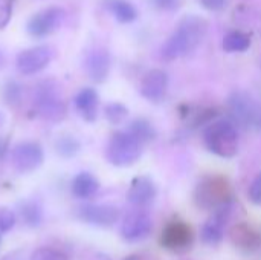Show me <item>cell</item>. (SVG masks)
<instances>
[{
  "label": "cell",
  "instance_id": "7",
  "mask_svg": "<svg viewBox=\"0 0 261 260\" xmlns=\"http://www.w3.org/2000/svg\"><path fill=\"white\" fill-rule=\"evenodd\" d=\"M44 161L43 147L35 141H23L18 143L11 153L12 167L18 173H32L35 172Z\"/></svg>",
  "mask_w": 261,
  "mask_h": 260
},
{
  "label": "cell",
  "instance_id": "8",
  "mask_svg": "<svg viewBox=\"0 0 261 260\" xmlns=\"http://www.w3.org/2000/svg\"><path fill=\"white\" fill-rule=\"evenodd\" d=\"M232 210H234V205L232 202H229L217 208L216 211H213V215L208 218V221L202 225V230H200V238L203 244L210 247H216L223 241L226 227L232 216Z\"/></svg>",
  "mask_w": 261,
  "mask_h": 260
},
{
  "label": "cell",
  "instance_id": "11",
  "mask_svg": "<svg viewBox=\"0 0 261 260\" xmlns=\"http://www.w3.org/2000/svg\"><path fill=\"white\" fill-rule=\"evenodd\" d=\"M54 52L47 46H35L29 48L17 55V69L23 75H34L43 70L52 60Z\"/></svg>",
  "mask_w": 261,
  "mask_h": 260
},
{
  "label": "cell",
  "instance_id": "22",
  "mask_svg": "<svg viewBox=\"0 0 261 260\" xmlns=\"http://www.w3.org/2000/svg\"><path fill=\"white\" fill-rule=\"evenodd\" d=\"M20 216L28 227H38L43 221L41 207L34 201H26L20 205Z\"/></svg>",
  "mask_w": 261,
  "mask_h": 260
},
{
  "label": "cell",
  "instance_id": "18",
  "mask_svg": "<svg viewBox=\"0 0 261 260\" xmlns=\"http://www.w3.org/2000/svg\"><path fill=\"white\" fill-rule=\"evenodd\" d=\"M98 190H99V182L89 172L78 173L72 181V195L78 199H90Z\"/></svg>",
  "mask_w": 261,
  "mask_h": 260
},
{
  "label": "cell",
  "instance_id": "5",
  "mask_svg": "<svg viewBox=\"0 0 261 260\" xmlns=\"http://www.w3.org/2000/svg\"><path fill=\"white\" fill-rule=\"evenodd\" d=\"M34 103L37 113L47 121L57 123L66 116V106L50 81H43L37 86Z\"/></svg>",
  "mask_w": 261,
  "mask_h": 260
},
{
  "label": "cell",
  "instance_id": "19",
  "mask_svg": "<svg viewBox=\"0 0 261 260\" xmlns=\"http://www.w3.org/2000/svg\"><path fill=\"white\" fill-rule=\"evenodd\" d=\"M106 8L119 23H133L138 18V9L128 0H106Z\"/></svg>",
  "mask_w": 261,
  "mask_h": 260
},
{
  "label": "cell",
  "instance_id": "4",
  "mask_svg": "<svg viewBox=\"0 0 261 260\" xmlns=\"http://www.w3.org/2000/svg\"><path fill=\"white\" fill-rule=\"evenodd\" d=\"M142 144L128 132H115L106 147V159L115 167H130L139 161Z\"/></svg>",
  "mask_w": 261,
  "mask_h": 260
},
{
  "label": "cell",
  "instance_id": "35",
  "mask_svg": "<svg viewBox=\"0 0 261 260\" xmlns=\"http://www.w3.org/2000/svg\"><path fill=\"white\" fill-rule=\"evenodd\" d=\"M0 242H2V236H0Z\"/></svg>",
  "mask_w": 261,
  "mask_h": 260
},
{
  "label": "cell",
  "instance_id": "27",
  "mask_svg": "<svg viewBox=\"0 0 261 260\" xmlns=\"http://www.w3.org/2000/svg\"><path fill=\"white\" fill-rule=\"evenodd\" d=\"M17 222L15 213L8 207H0V233H8Z\"/></svg>",
  "mask_w": 261,
  "mask_h": 260
},
{
  "label": "cell",
  "instance_id": "20",
  "mask_svg": "<svg viewBox=\"0 0 261 260\" xmlns=\"http://www.w3.org/2000/svg\"><path fill=\"white\" fill-rule=\"evenodd\" d=\"M127 132L133 138H136L141 144L150 143V141H153L156 138V130H154L153 124L148 120H145V118H136V120H133L128 124Z\"/></svg>",
  "mask_w": 261,
  "mask_h": 260
},
{
  "label": "cell",
  "instance_id": "12",
  "mask_svg": "<svg viewBox=\"0 0 261 260\" xmlns=\"http://www.w3.org/2000/svg\"><path fill=\"white\" fill-rule=\"evenodd\" d=\"M229 241L243 253H257L261 250V230L249 222H239L231 227Z\"/></svg>",
  "mask_w": 261,
  "mask_h": 260
},
{
  "label": "cell",
  "instance_id": "32",
  "mask_svg": "<svg viewBox=\"0 0 261 260\" xmlns=\"http://www.w3.org/2000/svg\"><path fill=\"white\" fill-rule=\"evenodd\" d=\"M2 260H24V254H23V251L15 250V251L8 253V254H6V256H5Z\"/></svg>",
  "mask_w": 261,
  "mask_h": 260
},
{
  "label": "cell",
  "instance_id": "13",
  "mask_svg": "<svg viewBox=\"0 0 261 260\" xmlns=\"http://www.w3.org/2000/svg\"><path fill=\"white\" fill-rule=\"evenodd\" d=\"M119 216L121 215L116 207L106 204H89L78 208V218L83 222L101 228H109L115 225L119 221Z\"/></svg>",
  "mask_w": 261,
  "mask_h": 260
},
{
  "label": "cell",
  "instance_id": "33",
  "mask_svg": "<svg viewBox=\"0 0 261 260\" xmlns=\"http://www.w3.org/2000/svg\"><path fill=\"white\" fill-rule=\"evenodd\" d=\"M124 260H154L151 256L148 254H144V253H135V254H130L127 256Z\"/></svg>",
  "mask_w": 261,
  "mask_h": 260
},
{
  "label": "cell",
  "instance_id": "34",
  "mask_svg": "<svg viewBox=\"0 0 261 260\" xmlns=\"http://www.w3.org/2000/svg\"><path fill=\"white\" fill-rule=\"evenodd\" d=\"M6 152H8V143H6V139H2L0 138V159L5 158Z\"/></svg>",
  "mask_w": 261,
  "mask_h": 260
},
{
  "label": "cell",
  "instance_id": "23",
  "mask_svg": "<svg viewBox=\"0 0 261 260\" xmlns=\"http://www.w3.org/2000/svg\"><path fill=\"white\" fill-rule=\"evenodd\" d=\"M81 149L80 141L72 135H63L55 141V150L61 158H73Z\"/></svg>",
  "mask_w": 261,
  "mask_h": 260
},
{
  "label": "cell",
  "instance_id": "29",
  "mask_svg": "<svg viewBox=\"0 0 261 260\" xmlns=\"http://www.w3.org/2000/svg\"><path fill=\"white\" fill-rule=\"evenodd\" d=\"M12 15V5L9 0H0V29H3Z\"/></svg>",
  "mask_w": 261,
  "mask_h": 260
},
{
  "label": "cell",
  "instance_id": "25",
  "mask_svg": "<svg viewBox=\"0 0 261 260\" xmlns=\"http://www.w3.org/2000/svg\"><path fill=\"white\" fill-rule=\"evenodd\" d=\"M3 100L9 104V106H15L21 101V86L11 80L3 86Z\"/></svg>",
  "mask_w": 261,
  "mask_h": 260
},
{
  "label": "cell",
  "instance_id": "3",
  "mask_svg": "<svg viewBox=\"0 0 261 260\" xmlns=\"http://www.w3.org/2000/svg\"><path fill=\"white\" fill-rule=\"evenodd\" d=\"M203 143L211 153L220 158H234L240 147L237 127L226 120L213 121L206 126L203 130Z\"/></svg>",
  "mask_w": 261,
  "mask_h": 260
},
{
  "label": "cell",
  "instance_id": "1",
  "mask_svg": "<svg viewBox=\"0 0 261 260\" xmlns=\"http://www.w3.org/2000/svg\"><path fill=\"white\" fill-rule=\"evenodd\" d=\"M206 31L208 23L205 18L199 15H187L162 44L161 57L165 61H173L187 54H191L202 43Z\"/></svg>",
  "mask_w": 261,
  "mask_h": 260
},
{
  "label": "cell",
  "instance_id": "17",
  "mask_svg": "<svg viewBox=\"0 0 261 260\" xmlns=\"http://www.w3.org/2000/svg\"><path fill=\"white\" fill-rule=\"evenodd\" d=\"M73 103H75V107H76L78 113H80L87 123L96 121L99 97H98V93H96L95 89H92V87H84V89H81V90L76 93Z\"/></svg>",
  "mask_w": 261,
  "mask_h": 260
},
{
  "label": "cell",
  "instance_id": "24",
  "mask_svg": "<svg viewBox=\"0 0 261 260\" xmlns=\"http://www.w3.org/2000/svg\"><path fill=\"white\" fill-rule=\"evenodd\" d=\"M104 115H106V120L110 123V124H122L127 116H128V109L121 104V103H110L104 107Z\"/></svg>",
  "mask_w": 261,
  "mask_h": 260
},
{
  "label": "cell",
  "instance_id": "30",
  "mask_svg": "<svg viewBox=\"0 0 261 260\" xmlns=\"http://www.w3.org/2000/svg\"><path fill=\"white\" fill-rule=\"evenodd\" d=\"M154 6L164 12H174L180 8L182 0H153Z\"/></svg>",
  "mask_w": 261,
  "mask_h": 260
},
{
  "label": "cell",
  "instance_id": "28",
  "mask_svg": "<svg viewBox=\"0 0 261 260\" xmlns=\"http://www.w3.org/2000/svg\"><path fill=\"white\" fill-rule=\"evenodd\" d=\"M249 201L255 205H261V173H258L249 185L248 190Z\"/></svg>",
  "mask_w": 261,
  "mask_h": 260
},
{
  "label": "cell",
  "instance_id": "31",
  "mask_svg": "<svg viewBox=\"0 0 261 260\" xmlns=\"http://www.w3.org/2000/svg\"><path fill=\"white\" fill-rule=\"evenodd\" d=\"M199 2L202 3L205 9H210V11H220L226 3V0H199Z\"/></svg>",
  "mask_w": 261,
  "mask_h": 260
},
{
  "label": "cell",
  "instance_id": "15",
  "mask_svg": "<svg viewBox=\"0 0 261 260\" xmlns=\"http://www.w3.org/2000/svg\"><path fill=\"white\" fill-rule=\"evenodd\" d=\"M84 67L89 78L95 83H102L109 77L112 67V58L107 49L93 48L87 52L84 60Z\"/></svg>",
  "mask_w": 261,
  "mask_h": 260
},
{
  "label": "cell",
  "instance_id": "21",
  "mask_svg": "<svg viewBox=\"0 0 261 260\" xmlns=\"http://www.w3.org/2000/svg\"><path fill=\"white\" fill-rule=\"evenodd\" d=\"M251 48V37L240 31H231L223 37V49L226 52H245Z\"/></svg>",
  "mask_w": 261,
  "mask_h": 260
},
{
  "label": "cell",
  "instance_id": "2",
  "mask_svg": "<svg viewBox=\"0 0 261 260\" xmlns=\"http://www.w3.org/2000/svg\"><path fill=\"white\" fill-rule=\"evenodd\" d=\"M193 199L197 208L216 211L217 208L232 202V187L225 176L208 175L197 182Z\"/></svg>",
  "mask_w": 261,
  "mask_h": 260
},
{
  "label": "cell",
  "instance_id": "10",
  "mask_svg": "<svg viewBox=\"0 0 261 260\" xmlns=\"http://www.w3.org/2000/svg\"><path fill=\"white\" fill-rule=\"evenodd\" d=\"M63 18H64V11L61 8L50 6V8H46V9L34 14L29 18L26 29L31 37L43 38V37L52 34L60 26Z\"/></svg>",
  "mask_w": 261,
  "mask_h": 260
},
{
  "label": "cell",
  "instance_id": "26",
  "mask_svg": "<svg viewBox=\"0 0 261 260\" xmlns=\"http://www.w3.org/2000/svg\"><path fill=\"white\" fill-rule=\"evenodd\" d=\"M31 260H69L67 256L60 251V250H55V248H50V247H40L37 248L32 256Z\"/></svg>",
  "mask_w": 261,
  "mask_h": 260
},
{
  "label": "cell",
  "instance_id": "16",
  "mask_svg": "<svg viewBox=\"0 0 261 260\" xmlns=\"http://www.w3.org/2000/svg\"><path fill=\"white\" fill-rule=\"evenodd\" d=\"M156 198V185L148 176H138L132 181L127 192V199L133 207L139 210L150 205Z\"/></svg>",
  "mask_w": 261,
  "mask_h": 260
},
{
  "label": "cell",
  "instance_id": "6",
  "mask_svg": "<svg viewBox=\"0 0 261 260\" xmlns=\"http://www.w3.org/2000/svg\"><path fill=\"white\" fill-rule=\"evenodd\" d=\"M159 242L165 250L171 253H177V254L187 253L193 248L194 230L185 221H179V219L170 221L164 227Z\"/></svg>",
  "mask_w": 261,
  "mask_h": 260
},
{
  "label": "cell",
  "instance_id": "9",
  "mask_svg": "<svg viewBox=\"0 0 261 260\" xmlns=\"http://www.w3.org/2000/svg\"><path fill=\"white\" fill-rule=\"evenodd\" d=\"M153 230L151 216L144 210L130 211L121 224V236L127 242H141L150 236Z\"/></svg>",
  "mask_w": 261,
  "mask_h": 260
},
{
  "label": "cell",
  "instance_id": "14",
  "mask_svg": "<svg viewBox=\"0 0 261 260\" xmlns=\"http://www.w3.org/2000/svg\"><path fill=\"white\" fill-rule=\"evenodd\" d=\"M168 89V74L162 69H151L148 70L139 84L141 95L153 103L161 101Z\"/></svg>",
  "mask_w": 261,
  "mask_h": 260
}]
</instances>
